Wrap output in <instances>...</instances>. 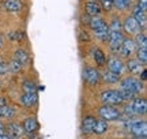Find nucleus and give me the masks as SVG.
<instances>
[{"instance_id": "f257e3e1", "label": "nucleus", "mask_w": 147, "mask_h": 139, "mask_svg": "<svg viewBox=\"0 0 147 139\" xmlns=\"http://www.w3.org/2000/svg\"><path fill=\"white\" fill-rule=\"evenodd\" d=\"M147 111V102L144 98H134L124 105V113L127 116H140Z\"/></svg>"}, {"instance_id": "f03ea898", "label": "nucleus", "mask_w": 147, "mask_h": 139, "mask_svg": "<svg viewBox=\"0 0 147 139\" xmlns=\"http://www.w3.org/2000/svg\"><path fill=\"white\" fill-rule=\"evenodd\" d=\"M119 83H120L121 90L131 91V93L136 94V96H139L140 91L143 90V80L138 79L136 76H127L123 80H120Z\"/></svg>"}, {"instance_id": "7ed1b4c3", "label": "nucleus", "mask_w": 147, "mask_h": 139, "mask_svg": "<svg viewBox=\"0 0 147 139\" xmlns=\"http://www.w3.org/2000/svg\"><path fill=\"white\" fill-rule=\"evenodd\" d=\"M101 102L104 105H112V107H117L124 104V100L121 97L120 91L115 90V89H108L101 93Z\"/></svg>"}, {"instance_id": "20e7f679", "label": "nucleus", "mask_w": 147, "mask_h": 139, "mask_svg": "<svg viewBox=\"0 0 147 139\" xmlns=\"http://www.w3.org/2000/svg\"><path fill=\"white\" fill-rule=\"evenodd\" d=\"M125 128L128 130L132 135H135V138L146 139L147 124L144 120H129L128 123H125Z\"/></svg>"}, {"instance_id": "39448f33", "label": "nucleus", "mask_w": 147, "mask_h": 139, "mask_svg": "<svg viewBox=\"0 0 147 139\" xmlns=\"http://www.w3.org/2000/svg\"><path fill=\"white\" fill-rule=\"evenodd\" d=\"M98 115L102 120L105 121H110V120H117L120 119L121 112L117 109L116 107H112V105H104L98 109Z\"/></svg>"}, {"instance_id": "423d86ee", "label": "nucleus", "mask_w": 147, "mask_h": 139, "mask_svg": "<svg viewBox=\"0 0 147 139\" xmlns=\"http://www.w3.org/2000/svg\"><path fill=\"white\" fill-rule=\"evenodd\" d=\"M136 49L138 47L132 38H124V41H123L117 53H120V57H123V59H129L132 55L136 52Z\"/></svg>"}, {"instance_id": "0eeeda50", "label": "nucleus", "mask_w": 147, "mask_h": 139, "mask_svg": "<svg viewBox=\"0 0 147 139\" xmlns=\"http://www.w3.org/2000/svg\"><path fill=\"white\" fill-rule=\"evenodd\" d=\"M106 63H108V70H109V71L120 75V76L127 72V67H125V64H124V61L121 60V57L113 56V57H110L109 60H106Z\"/></svg>"}, {"instance_id": "6e6552de", "label": "nucleus", "mask_w": 147, "mask_h": 139, "mask_svg": "<svg viewBox=\"0 0 147 139\" xmlns=\"http://www.w3.org/2000/svg\"><path fill=\"white\" fill-rule=\"evenodd\" d=\"M83 79L86 83L91 86H95L100 83L101 80V72L94 67H86L83 70Z\"/></svg>"}, {"instance_id": "1a4fd4ad", "label": "nucleus", "mask_w": 147, "mask_h": 139, "mask_svg": "<svg viewBox=\"0 0 147 139\" xmlns=\"http://www.w3.org/2000/svg\"><path fill=\"white\" fill-rule=\"evenodd\" d=\"M123 29L129 36H136L138 33L142 32V27H140V25L138 23V21L134 16H127L124 23H123Z\"/></svg>"}, {"instance_id": "9d476101", "label": "nucleus", "mask_w": 147, "mask_h": 139, "mask_svg": "<svg viewBox=\"0 0 147 139\" xmlns=\"http://www.w3.org/2000/svg\"><path fill=\"white\" fill-rule=\"evenodd\" d=\"M5 134L10 135L12 139H21L23 135H25V130L22 127L21 124L18 123H11L7 126V128L4 130Z\"/></svg>"}, {"instance_id": "9b49d317", "label": "nucleus", "mask_w": 147, "mask_h": 139, "mask_svg": "<svg viewBox=\"0 0 147 139\" xmlns=\"http://www.w3.org/2000/svg\"><path fill=\"white\" fill-rule=\"evenodd\" d=\"M125 67H127V71H129L132 74V76H138L142 72H144V65L140 61H138L136 59H129L128 63L125 64Z\"/></svg>"}, {"instance_id": "f8f14e48", "label": "nucleus", "mask_w": 147, "mask_h": 139, "mask_svg": "<svg viewBox=\"0 0 147 139\" xmlns=\"http://www.w3.org/2000/svg\"><path fill=\"white\" fill-rule=\"evenodd\" d=\"M84 8H86V12H87L89 16H101L102 11H104L97 0H89L84 5Z\"/></svg>"}, {"instance_id": "ddd939ff", "label": "nucleus", "mask_w": 147, "mask_h": 139, "mask_svg": "<svg viewBox=\"0 0 147 139\" xmlns=\"http://www.w3.org/2000/svg\"><path fill=\"white\" fill-rule=\"evenodd\" d=\"M135 19L138 21V23L140 25V27L142 29H144L146 27V23H147V12L143 8H140L139 5H135L134 8H132V15Z\"/></svg>"}, {"instance_id": "4468645a", "label": "nucleus", "mask_w": 147, "mask_h": 139, "mask_svg": "<svg viewBox=\"0 0 147 139\" xmlns=\"http://www.w3.org/2000/svg\"><path fill=\"white\" fill-rule=\"evenodd\" d=\"M3 7L7 12H18L22 10L23 3H22V0H4Z\"/></svg>"}, {"instance_id": "2eb2a0df", "label": "nucleus", "mask_w": 147, "mask_h": 139, "mask_svg": "<svg viewBox=\"0 0 147 139\" xmlns=\"http://www.w3.org/2000/svg\"><path fill=\"white\" fill-rule=\"evenodd\" d=\"M38 101V97H37V93H23V96L21 97V102L23 107L26 108H32L34 107Z\"/></svg>"}, {"instance_id": "dca6fc26", "label": "nucleus", "mask_w": 147, "mask_h": 139, "mask_svg": "<svg viewBox=\"0 0 147 139\" xmlns=\"http://www.w3.org/2000/svg\"><path fill=\"white\" fill-rule=\"evenodd\" d=\"M101 80H104L108 85H116V83L120 82V75H117L115 72L109 71V70H106V71H104L101 74Z\"/></svg>"}, {"instance_id": "f3484780", "label": "nucleus", "mask_w": 147, "mask_h": 139, "mask_svg": "<svg viewBox=\"0 0 147 139\" xmlns=\"http://www.w3.org/2000/svg\"><path fill=\"white\" fill-rule=\"evenodd\" d=\"M94 123H95V117H93V116H86V117L82 120V132H83V135L93 134Z\"/></svg>"}, {"instance_id": "a211bd4d", "label": "nucleus", "mask_w": 147, "mask_h": 139, "mask_svg": "<svg viewBox=\"0 0 147 139\" xmlns=\"http://www.w3.org/2000/svg\"><path fill=\"white\" fill-rule=\"evenodd\" d=\"M22 127L25 130V132L27 134H33V132H36L37 130H38V121H37L34 117H27L23 124H22Z\"/></svg>"}, {"instance_id": "6ab92c4d", "label": "nucleus", "mask_w": 147, "mask_h": 139, "mask_svg": "<svg viewBox=\"0 0 147 139\" xmlns=\"http://www.w3.org/2000/svg\"><path fill=\"white\" fill-rule=\"evenodd\" d=\"M93 32H94V36H95L97 40L104 41V43L108 41V36H109V26H108V23H105L104 26L98 27V29H95V30H93Z\"/></svg>"}, {"instance_id": "aec40b11", "label": "nucleus", "mask_w": 147, "mask_h": 139, "mask_svg": "<svg viewBox=\"0 0 147 139\" xmlns=\"http://www.w3.org/2000/svg\"><path fill=\"white\" fill-rule=\"evenodd\" d=\"M14 60H16L19 64L25 65L29 63V60H30V57H29V53H27L26 51L23 48H19L15 51V53H14Z\"/></svg>"}, {"instance_id": "412c9836", "label": "nucleus", "mask_w": 147, "mask_h": 139, "mask_svg": "<svg viewBox=\"0 0 147 139\" xmlns=\"http://www.w3.org/2000/svg\"><path fill=\"white\" fill-rule=\"evenodd\" d=\"M106 130H108V121L105 120H97L95 119V123H94V127H93V134L94 135H102L106 132Z\"/></svg>"}, {"instance_id": "4be33fe9", "label": "nucleus", "mask_w": 147, "mask_h": 139, "mask_svg": "<svg viewBox=\"0 0 147 139\" xmlns=\"http://www.w3.org/2000/svg\"><path fill=\"white\" fill-rule=\"evenodd\" d=\"M93 59L97 63V65H105L106 64V56L100 48H93Z\"/></svg>"}, {"instance_id": "5701e85b", "label": "nucleus", "mask_w": 147, "mask_h": 139, "mask_svg": "<svg viewBox=\"0 0 147 139\" xmlns=\"http://www.w3.org/2000/svg\"><path fill=\"white\" fill-rule=\"evenodd\" d=\"M15 116V109L10 105H4L0 108V117L3 119H11Z\"/></svg>"}, {"instance_id": "b1692460", "label": "nucleus", "mask_w": 147, "mask_h": 139, "mask_svg": "<svg viewBox=\"0 0 147 139\" xmlns=\"http://www.w3.org/2000/svg\"><path fill=\"white\" fill-rule=\"evenodd\" d=\"M135 44H136L138 48H147V37L144 33H138L136 36H135Z\"/></svg>"}, {"instance_id": "393cba45", "label": "nucleus", "mask_w": 147, "mask_h": 139, "mask_svg": "<svg viewBox=\"0 0 147 139\" xmlns=\"http://www.w3.org/2000/svg\"><path fill=\"white\" fill-rule=\"evenodd\" d=\"M135 55H136L138 61H140L143 65L147 64V48H138Z\"/></svg>"}, {"instance_id": "a878e982", "label": "nucleus", "mask_w": 147, "mask_h": 139, "mask_svg": "<svg viewBox=\"0 0 147 139\" xmlns=\"http://www.w3.org/2000/svg\"><path fill=\"white\" fill-rule=\"evenodd\" d=\"M112 1H113V7L121 11L127 10L131 5V0H112Z\"/></svg>"}, {"instance_id": "bb28decb", "label": "nucleus", "mask_w": 147, "mask_h": 139, "mask_svg": "<svg viewBox=\"0 0 147 139\" xmlns=\"http://www.w3.org/2000/svg\"><path fill=\"white\" fill-rule=\"evenodd\" d=\"M22 87H23V91H25V93H36L37 91V86L33 80H25Z\"/></svg>"}, {"instance_id": "cd10ccee", "label": "nucleus", "mask_w": 147, "mask_h": 139, "mask_svg": "<svg viewBox=\"0 0 147 139\" xmlns=\"http://www.w3.org/2000/svg\"><path fill=\"white\" fill-rule=\"evenodd\" d=\"M8 64V72H14V74H16V72H19L22 70V64H19L16 60H11L10 63H7Z\"/></svg>"}, {"instance_id": "c85d7f7f", "label": "nucleus", "mask_w": 147, "mask_h": 139, "mask_svg": "<svg viewBox=\"0 0 147 139\" xmlns=\"http://www.w3.org/2000/svg\"><path fill=\"white\" fill-rule=\"evenodd\" d=\"M98 3L101 4V8L105 11H110L113 8V1L112 0H100Z\"/></svg>"}, {"instance_id": "c756f323", "label": "nucleus", "mask_w": 147, "mask_h": 139, "mask_svg": "<svg viewBox=\"0 0 147 139\" xmlns=\"http://www.w3.org/2000/svg\"><path fill=\"white\" fill-rule=\"evenodd\" d=\"M7 72H8V64L5 61H3V60H0V76L5 75Z\"/></svg>"}, {"instance_id": "7c9ffc66", "label": "nucleus", "mask_w": 147, "mask_h": 139, "mask_svg": "<svg viewBox=\"0 0 147 139\" xmlns=\"http://www.w3.org/2000/svg\"><path fill=\"white\" fill-rule=\"evenodd\" d=\"M138 5H139L140 8H143L144 11H147V0H139Z\"/></svg>"}, {"instance_id": "2f4dec72", "label": "nucleus", "mask_w": 147, "mask_h": 139, "mask_svg": "<svg viewBox=\"0 0 147 139\" xmlns=\"http://www.w3.org/2000/svg\"><path fill=\"white\" fill-rule=\"evenodd\" d=\"M4 105H7V101H5V98H3V97H0V108L4 107Z\"/></svg>"}, {"instance_id": "473e14b6", "label": "nucleus", "mask_w": 147, "mask_h": 139, "mask_svg": "<svg viewBox=\"0 0 147 139\" xmlns=\"http://www.w3.org/2000/svg\"><path fill=\"white\" fill-rule=\"evenodd\" d=\"M0 139H12V138H11L10 135H7V134L4 132V134H1V135H0Z\"/></svg>"}, {"instance_id": "72a5a7b5", "label": "nucleus", "mask_w": 147, "mask_h": 139, "mask_svg": "<svg viewBox=\"0 0 147 139\" xmlns=\"http://www.w3.org/2000/svg\"><path fill=\"white\" fill-rule=\"evenodd\" d=\"M1 47H3V37L0 36V48H1Z\"/></svg>"}, {"instance_id": "f704fd0d", "label": "nucleus", "mask_w": 147, "mask_h": 139, "mask_svg": "<svg viewBox=\"0 0 147 139\" xmlns=\"http://www.w3.org/2000/svg\"><path fill=\"white\" fill-rule=\"evenodd\" d=\"M129 139H140V138H135V136H134V138H129Z\"/></svg>"}, {"instance_id": "c9c22d12", "label": "nucleus", "mask_w": 147, "mask_h": 139, "mask_svg": "<svg viewBox=\"0 0 147 139\" xmlns=\"http://www.w3.org/2000/svg\"><path fill=\"white\" fill-rule=\"evenodd\" d=\"M131 1H132V0H131Z\"/></svg>"}]
</instances>
